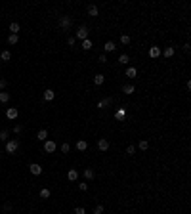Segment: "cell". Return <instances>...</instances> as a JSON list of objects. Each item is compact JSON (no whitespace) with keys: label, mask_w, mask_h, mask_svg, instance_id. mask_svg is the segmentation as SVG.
I'll return each instance as SVG.
<instances>
[{"label":"cell","mask_w":191,"mask_h":214,"mask_svg":"<svg viewBox=\"0 0 191 214\" xmlns=\"http://www.w3.org/2000/svg\"><path fill=\"white\" fill-rule=\"evenodd\" d=\"M0 59H2V61H10V59H12V52L10 50H4L2 54H0Z\"/></svg>","instance_id":"e0dca14e"},{"label":"cell","mask_w":191,"mask_h":214,"mask_svg":"<svg viewBox=\"0 0 191 214\" xmlns=\"http://www.w3.org/2000/svg\"><path fill=\"white\" fill-rule=\"evenodd\" d=\"M111 102H113L111 98H105L103 102H99V103H97V107H99V109H105V107H109V105H111Z\"/></svg>","instance_id":"d6986e66"},{"label":"cell","mask_w":191,"mask_h":214,"mask_svg":"<svg viewBox=\"0 0 191 214\" xmlns=\"http://www.w3.org/2000/svg\"><path fill=\"white\" fill-rule=\"evenodd\" d=\"M17 115H19L17 107H8V109H6V117H8V119H10V120L17 119Z\"/></svg>","instance_id":"277c9868"},{"label":"cell","mask_w":191,"mask_h":214,"mask_svg":"<svg viewBox=\"0 0 191 214\" xmlns=\"http://www.w3.org/2000/svg\"><path fill=\"white\" fill-rule=\"evenodd\" d=\"M69 151H71V145H69V143H63L61 145V153H69Z\"/></svg>","instance_id":"1f68e13d"},{"label":"cell","mask_w":191,"mask_h":214,"mask_svg":"<svg viewBox=\"0 0 191 214\" xmlns=\"http://www.w3.org/2000/svg\"><path fill=\"white\" fill-rule=\"evenodd\" d=\"M17 42H19V36L10 33V36H8V44H17Z\"/></svg>","instance_id":"cb8c5ba5"},{"label":"cell","mask_w":191,"mask_h":214,"mask_svg":"<svg viewBox=\"0 0 191 214\" xmlns=\"http://www.w3.org/2000/svg\"><path fill=\"white\" fill-rule=\"evenodd\" d=\"M82 50H92V40L90 38H86V40H82Z\"/></svg>","instance_id":"d4e9b609"},{"label":"cell","mask_w":191,"mask_h":214,"mask_svg":"<svg viewBox=\"0 0 191 214\" xmlns=\"http://www.w3.org/2000/svg\"><path fill=\"white\" fill-rule=\"evenodd\" d=\"M136 75H138L136 67H128V69H126V76H128V79H136Z\"/></svg>","instance_id":"ffe728a7"},{"label":"cell","mask_w":191,"mask_h":214,"mask_svg":"<svg viewBox=\"0 0 191 214\" xmlns=\"http://www.w3.org/2000/svg\"><path fill=\"white\" fill-rule=\"evenodd\" d=\"M97 61H99V63H105V61H107V58H105V54H101L99 58H97Z\"/></svg>","instance_id":"f35d334b"},{"label":"cell","mask_w":191,"mask_h":214,"mask_svg":"<svg viewBox=\"0 0 191 214\" xmlns=\"http://www.w3.org/2000/svg\"><path fill=\"white\" fill-rule=\"evenodd\" d=\"M124 117H126V109H117L115 111V119L117 120H123Z\"/></svg>","instance_id":"7c38bea8"},{"label":"cell","mask_w":191,"mask_h":214,"mask_svg":"<svg viewBox=\"0 0 191 214\" xmlns=\"http://www.w3.org/2000/svg\"><path fill=\"white\" fill-rule=\"evenodd\" d=\"M46 138H48V130H38V134H36V140H40V142H46Z\"/></svg>","instance_id":"4fadbf2b"},{"label":"cell","mask_w":191,"mask_h":214,"mask_svg":"<svg viewBox=\"0 0 191 214\" xmlns=\"http://www.w3.org/2000/svg\"><path fill=\"white\" fill-rule=\"evenodd\" d=\"M76 149H79V151H86V149H88V143L84 142V140H80V142H76Z\"/></svg>","instance_id":"44dd1931"},{"label":"cell","mask_w":191,"mask_h":214,"mask_svg":"<svg viewBox=\"0 0 191 214\" xmlns=\"http://www.w3.org/2000/svg\"><path fill=\"white\" fill-rule=\"evenodd\" d=\"M79 189L80 191H88V184L84 182V184H79Z\"/></svg>","instance_id":"e575fe53"},{"label":"cell","mask_w":191,"mask_h":214,"mask_svg":"<svg viewBox=\"0 0 191 214\" xmlns=\"http://www.w3.org/2000/svg\"><path fill=\"white\" fill-rule=\"evenodd\" d=\"M88 33H90V31H88V27L80 25V27H79V31H76V36H79L80 40H86V38H88Z\"/></svg>","instance_id":"7a4b0ae2"},{"label":"cell","mask_w":191,"mask_h":214,"mask_svg":"<svg viewBox=\"0 0 191 214\" xmlns=\"http://www.w3.org/2000/svg\"><path fill=\"white\" fill-rule=\"evenodd\" d=\"M54 98H55L54 90H44V99H46V102H52Z\"/></svg>","instance_id":"ac0fdd59"},{"label":"cell","mask_w":191,"mask_h":214,"mask_svg":"<svg viewBox=\"0 0 191 214\" xmlns=\"http://www.w3.org/2000/svg\"><path fill=\"white\" fill-rule=\"evenodd\" d=\"M29 170H31V174H35V176H40V174H42V166H40V164H36V163L31 164Z\"/></svg>","instance_id":"ba28073f"},{"label":"cell","mask_w":191,"mask_h":214,"mask_svg":"<svg viewBox=\"0 0 191 214\" xmlns=\"http://www.w3.org/2000/svg\"><path fill=\"white\" fill-rule=\"evenodd\" d=\"M82 174H84V178H86V180H94V170H92V168H84V172H82Z\"/></svg>","instance_id":"2e32d148"},{"label":"cell","mask_w":191,"mask_h":214,"mask_svg":"<svg viewBox=\"0 0 191 214\" xmlns=\"http://www.w3.org/2000/svg\"><path fill=\"white\" fill-rule=\"evenodd\" d=\"M140 149H141V151H147V149H149V142H147V140H141V142H140Z\"/></svg>","instance_id":"f546056e"},{"label":"cell","mask_w":191,"mask_h":214,"mask_svg":"<svg viewBox=\"0 0 191 214\" xmlns=\"http://www.w3.org/2000/svg\"><path fill=\"white\" fill-rule=\"evenodd\" d=\"M50 195H52V193H50V189H46V187H42V189H40V197H42V199H50Z\"/></svg>","instance_id":"4316f807"},{"label":"cell","mask_w":191,"mask_h":214,"mask_svg":"<svg viewBox=\"0 0 191 214\" xmlns=\"http://www.w3.org/2000/svg\"><path fill=\"white\" fill-rule=\"evenodd\" d=\"M21 130H23V126H21V124H15V126H14V132H15V134H19Z\"/></svg>","instance_id":"8d00e7d4"},{"label":"cell","mask_w":191,"mask_h":214,"mask_svg":"<svg viewBox=\"0 0 191 214\" xmlns=\"http://www.w3.org/2000/svg\"><path fill=\"white\" fill-rule=\"evenodd\" d=\"M10 102V92H0V103Z\"/></svg>","instance_id":"7402d4cb"},{"label":"cell","mask_w":191,"mask_h":214,"mask_svg":"<svg viewBox=\"0 0 191 214\" xmlns=\"http://www.w3.org/2000/svg\"><path fill=\"white\" fill-rule=\"evenodd\" d=\"M120 44H124V46L130 44V36L128 35H123V36H120Z\"/></svg>","instance_id":"4dcf8cb0"},{"label":"cell","mask_w":191,"mask_h":214,"mask_svg":"<svg viewBox=\"0 0 191 214\" xmlns=\"http://www.w3.org/2000/svg\"><path fill=\"white\" fill-rule=\"evenodd\" d=\"M161 54H164V58H172L174 55V48L168 46V48H164V52H161Z\"/></svg>","instance_id":"603a6c76"},{"label":"cell","mask_w":191,"mask_h":214,"mask_svg":"<svg viewBox=\"0 0 191 214\" xmlns=\"http://www.w3.org/2000/svg\"><path fill=\"white\" fill-rule=\"evenodd\" d=\"M59 27H61V29H69V27H71V17H69V15H63V17L59 19Z\"/></svg>","instance_id":"52a82bcc"},{"label":"cell","mask_w":191,"mask_h":214,"mask_svg":"<svg viewBox=\"0 0 191 214\" xmlns=\"http://www.w3.org/2000/svg\"><path fill=\"white\" fill-rule=\"evenodd\" d=\"M8 136H10V130H2L0 132V142H8Z\"/></svg>","instance_id":"83f0119b"},{"label":"cell","mask_w":191,"mask_h":214,"mask_svg":"<svg viewBox=\"0 0 191 214\" xmlns=\"http://www.w3.org/2000/svg\"><path fill=\"white\" fill-rule=\"evenodd\" d=\"M119 63H120V65H128V63H130V58H128L126 54H123V55L119 58Z\"/></svg>","instance_id":"484cf974"},{"label":"cell","mask_w":191,"mask_h":214,"mask_svg":"<svg viewBox=\"0 0 191 214\" xmlns=\"http://www.w3.org/2000/svg\"><path fill=\"white\" fill-rule=\"evenodd\" d=\"M97 149H99V151H107V149H109V140L99 138V140H97Z\"/></svg>","instance_id":"5b68a950"},{"label":"cell","mask_w":191,"mask_h":214,"mask_svg":"<svg viewBox=\"0 0 191 214\" xmlns=\"http://www.w3.org/2000/svg\"><path fill=\"white\" fill-rule=\"evenodd\" d=\"M75 214H86V210H84L82 207H76L75 208Z\"/></svg>","instance_id":"d590c367"},{"label":"cell","mask_w":191,"mask_h":214,"mask_svg":"<svg viewBox=\"0 0 191 214\" xmlns=\"http://www.w3.org/2000/svg\"><path fill=\"white\" fill-rule=\"evenodd\" d=\"M19 147V142L17 140H8L6 142V153H15Z\"/></svg>","instance_id":"6da1fadb"},{"label":"cell","mask_w":191,"mask_h":214,"mask_svg":"<svg viewBox=\"0 0 191 214\" xmlns=\"http://www.w3.org/2000/svg\"><path fill=\"white\" fill-rule=\"evenodd\" d=\"M94 214H103V205H97L96 210H94Z\"/></svg>","instance_id":"836d02e7"},{"label":"cell","mask_w":191,"mask_h":214,"mask_svg":"<svg viewBox=\"0 0 191 214\" xmlns=\"http://www.w3.org/2000/svg\"><path fill=\"white\" fill-rule=\"evenodd\" d=\"M123 92L126 96H130V94H134V92H136V88H134V84H124V86H123Z\"/></svg>","instance_id":"8fae6325"},{"label":"cell","mask_w":191,"mask_h":214,"mask_svg":"<svg viewBox=\"0 0 191 214\" xmlns=\"http://www.w3.org/2000/svg\"><path fill=\"white\" fill-rule=\"evenodd\" d=\"M67 42H69V46H75V36H69Z\"/></svg>","instance_id":"ab89813d"},{"label":"cell","mask_w":191,"mask_h":214,"mask_svg":"<svg viewBox=\"0 0 191 214\" xmlns=\"http://www.w3.org/2000/svg\"><path fill=\"white\" fill-rule=\"evenodd\" d=\"M134 153H136L134 145H128V147H126V155H134Z\"/></svg>","instance_id":"d6a6232c"},{"label":"cell","mask_w":191,"mask_h":214,"mask_svg":"<svg viewBox=\"0 0 191 214\" xmlns=\"http://www.w3.org/2000/svg\"><path fill=\"white\" fill-rule=\"evenodd\" d=\"M103 82H105V76L101 75V73H97V75L94 76V84H97V86H101Z\"/></svg>","instance_id":"9a60e30c"},{"label":"cell","mask_w":191,"mask_h":214,"mask_svg":"<svg viewBox=\"0 0 191 214\" xmlns=\"http://www.w3.org/2000/svg\"><path fill=\"white\" fill-rule=\"evenodd\" d=\"M10 31H12V35H17V31H19V23H12V25H10Z\"/></svg>","instance_id":"f1b7e54d"},{"label":"cell","mask_w":191,"mask_h":214,"mask_svg":"<svg viewBox=\"0 0 191 214\" xmlns=\"http://www.w3.org/2000/svg\"><path fill=\"white\" fill-rule=\"evenodd\" d=\"M55 149H58L55 142H52V140H46V142H44V151H46V153H54Z\"/></svg>","instance_id":"3957f363"},{"label":"cell","mask_w":191,"mask_h":214,"mask_svg":"<svg viewBox=\"0 0 191 214\" xmlns=\"http://www.w3.org/2000/svg\"><path fill=\"white\" fill-rule=\"evenodd\" d=\"M97 14H99L97 6H96V4H90V6H88V15H90V17H96Z\"/></svg>","instance_id":"30bf717a"},{"label":"cell","mask_w":191,"mask_h":214,"mask_svg":"<svg viewBox=\"0 0 191 214\" xmlns=\"http://www.w3.org/2000/svg\"><path fill=\"white\" fill-rule=\"evenodd\" d=\"M103 50L105 52H115L117 50V44L113 42V40H107V42H105V46H103Z\"/></svg>","instance_id":"9c48e42d"},{"label":"cell","mask_w":191,"mask_h":214,"mask_svg":"<svg viewBox=\"0 0 191 214\" xmlns=\"http://www.w3.org/2000/svg\"><path fill=\"white\" fill-rule=\"evenodd\" d=\"M161 48L159 46H151V48H149V58H153V59H157V58H159V55H161Z\"/></svg>","instance_id":"8992f818"},{"label":"cell","mask_w":191,"mask_h":214,"mask_svg":"<svg viewBox=\"0 0 191 214\" xmlns=\"http://www.w3.org/2000/svg\"><path fill=\"white\" fill-rule=\"evenodd\" d=\"M6 79H0V90H4V88H6Z\"/></svg>","instance_id":"74e56055"},{"label":"cell","mask_w":191,"mask_h":214,"mask_svg":"<svg viewBox=\"0 0 191 214\" xmlns=\"http://www.w3.org/2000/svg\"><path fill=\"white\" fill-rule=\"evenodd\" d=\"M76 178H79V172L75 170V168H71V170L67 172V180H71V182H75Z\"/></svg>","instance_id":"5bb4252c"},{"label":"cell","mask_w":191,"mask_h":214,"mask_svg":"<svg viewBox=\"0 0 191 214\" xmlns=\"http://www.w3.org/2000/svg\"><path fill=\"white\" fill-rule=\"evenodd\" d=\"M0 155H2V153H0Z\"/></svg>","instance_id":"60d3db41"}]
</instances>
